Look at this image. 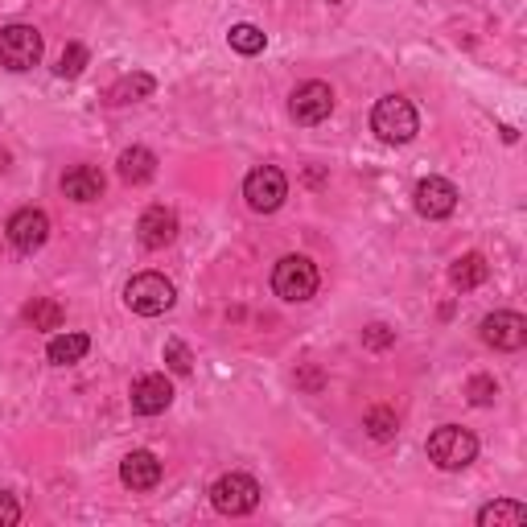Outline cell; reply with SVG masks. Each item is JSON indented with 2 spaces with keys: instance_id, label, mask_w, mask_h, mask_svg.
Instances as JSON below:
<instances>
[{
  "instance_id": "cell-3",
  "label": "cell",
  "mask_w": 527,
  "mask_h": 527,
  "mask_svg": "<svg viewBox=\"0 0 527 527\" xmlns=\"http://www.w3.org/2000/svg\"><path fill=\"white\" fill-rule=\"evenodd\" d=\"M173 301H178V289L161 272H140L124 285V305L140 318H157V313L173 309Z\"/></svg>"
},
{
  "instance_id": "cell-25",
  "label": "cell",
  "mask_w": 527,
  "mask_h": 527,
  "mask_svg": "<svg viewBox=\"0 0 527 527\" xmlns=\"http://www.w3.org/2000/svg\"><path fill=\"white\" fill-rule=\"evenodd\" d=\"M165 363H169L173 375H190V367H194L190 346H186L182 338H169V342H165Z\"/></svg>"
},
{
  "instance_id": "cell-31",
  "label": "cell",
  "mask_w": 527,
  "mask_h": 527,
  "mask_svg": "<svg viewBox=\"0 0 527 527\" xmlns=\"http://www.w3.org/2000/svg\"><path fill=\"white\" fill-rule=\"evenodd\" d=\"M330 5H334V0H330Z\"/></svg>"
},
{
  "instance_id": "cell-15",
  "label": "cell",
  "mask_w": 527,
  "mask_h": 527,
  "mask_svg": "<svg viewBox=\"0 0 527 527\" xmlns=\"http://www.w3.org/2000/svg\"><path fill=\"white\" fill-rule=\"evenodd\" d=\"M116 169H120V182H128V186H145V182L157 178V157H153V149H145V145H132V149L120 153Z\"/></svg>"
},
{
  "instance_id": "cell-10",
  "label": "cell",
  "mask_w": 527,
  "mask_h": 527,
  "mask_svg": "<svg viewBox=\"0 0 527 527\" xmlns=\"http://www.w3.org/2000/svg\"><path fill=\"white\" fill-rule=\"evenodd\" d=\"M9 243L17 252H38V248H46V239H50V219H46V210H38V206H25V210H17V215L9 219Z\"/></svg>"
},
{
  "instance_id": "cell-27",
  "label": "cell",
  "mask_w": 527,
  "mask_h": 527,
  "mask_svg": "<svg viewBox=\"0 0 527 527\" xmlns=\"http://www.w3.org/2000/svg\"><path fill=\"white\" fill-rule=\"evenodd\" d=\"M392 342H396V330H388L383 322H375V326L363 330V346H371V350H388Z\"/></svg>"
},
{
  "instance_id": "cell-12",
  "label": "cell",
  "mask_w": 527,
  "mask_h": 527,
  "mask_svg": "<svg viewBox=\"0 0 527 527\" xmlns=\"http://www.w3.org/2000/svg\"><path fill=\"white\" fill-rule=\"evenodd\" d=\"M173 235H178V215H173L169 206H149L145 215H140V223H136V239L145 243L149 252L169 248Z\"/></svg>"
},
{
  "instance_id": "cell-26",
  "label": "cell",
  "mask_w": 527,
  "mask_h": 527,
  "mask_svg": "<svg viewBox=\"0 0 527 527\" xmlns=\"http://www.w3.org/2000/svg\"><path fill=\"white\" fill-rule=\"evenodd\" d=\"M83 66H87V50L75 42V46H66V50H62V58H58V75H62V79H75V75H83Z\"/></svg>"
},
{
  "instance_id": "cell-21",
  "label": "cell",
  "mask_w": 527,
  "mask_h": 527,
  "mask_svg": "<svg viewBox=\"0 0 527 527\" xmlns=\"http://www.w3.org/2000/svg\"><path fill=\"white\" fill-rule=\"evenodd\" d=\"M227 38H231V50H235V54H248V58L260 54V50L268 46L264 29H260V25H248V21H243V25H231Z\"/></svg>"
},
{
  "instance_id": "cell-13",
  "label": "cell",
  "mask_w": 527,
  "mask_h": 527,
  "mask_svg": "<svg viewBox=\"0 0 527 527\" xmlns=\"http://www.w3.org/2000/svg\"><path fill=\"white\" fill-rule=\"evenodd\" d=\"M173 404V383L165 375H140L132 383V412L136 416H161Z\"/></svg>"
},
{
  "instance_id": "cell-28",
  "label": "cell",
  "mask_w": 527,
  "mask_h": 527,
  "mask_svg": "<svg viewBox=\"0 0 527 527\" xmlns=\"http://www.w3.org/2000/svg\"><path fill=\"white\" fill-rule=\"evenodd\" d=\"M21 519V503L13 499V495H5V490H0V527H13Z\"/></svg>"
},
{
  "instance_id": "cell-14",
  "label": "cell",
  "mask_w": 527,
  "mask_h": 527,
  "mask_svg": "<svg viewBox=\"0 0 527 527\" xmlns=\"http://www.w3.org/2000/svg\"><path fill=\"white\" fill-rule=\"evenodd\" d=\"M120 482L128 490H153L161 482V462L153 458L149 449H132L128 458L120 462Z\"/></svg>"
},
{
  "instance_id": "cell-4",
  "label": "cell",
  "mask_w": 527,
  "mask_h": 527,
  "mask_svg": "<svg viewBox=\"0 0 527 527\" xmlns=\"http://www.w3.org/2000/svg\"><path fill=\"white\" fill-rule=\"evenodd\" d=\"M272 293L280 301H309L313 293H318V268H313V260L305 256H285L276 268H272Z\"/></svg>"
},
{
  "instance_id": "cell-2",
  "label": "cell",
  "mask_w": 527,
  "mask_h": 527,
  "mask_svg": "<svg viewBox=\"0 0 527 527\" xmlns=\"http://www.w3.org/2000/svg\"><path fill=\"white\" fill-rule=\"evenodd\" d=\"M429 462L437 470H466L474 458H478V437L470 429H458V425H441L433 437H429Z\"/></svg>"
},
{
  "instance_id": "cell-5",
  "label": "cell",
  "mask_w": 527,
  "mask_h": 527,
  "mask_svg": "<svg viewBox=\"0 0 527 527\" xmlns=\"http://www.w3.org/2000/svg\"><path fill=\"white\" fill-rule=\"evenodd\" d=\"M42 62V33L33 25H5L0 29V66L5 70H33Z\"/></svg>"
},
{
  "instance_id": "cell-19",
  "label": "cell",
  "mask_w": 527,
  "mask_h": 527,
  "mask_svg": "<svg viewBox=\"0 0 527 527\" xmlns=\"http://www.w3.org/2000/svg\"><path fill=\"white\" fill-rule=\"evenodd\" d=\"M478 523H482V527H523V523H527V507L515 503V499L486 503V507L478 511Z\"/></svg>"
},
{
  "instance_id": "cell-18",
  "label": "cell",
  "mask_w": 527,
  "mask_h": 527,
  "mask_svg": "<svg viewBox=\"0 0 527 527\" xmlns=\"http://www.w3.org/2000/svg\"><path fill=\"white\" fill-rule=\"evenodd\" d=\"M87 350H91V338H87V334H58V338H50V346H46V359H50L54 367H70V363H79Z\"/></svg>"
},
{
  "instance_id": "cell-8",
  "label": "cell",
  "mask_w": 527,
  "mask_h": 527,
  "mask_svg": "<svg viewBox=\"0 0 527 527\" xmlns=\"http://www.w3.org/2000/svg\"><path fill=\"white\" fill-rule=\"evenodd\" d=\"M330 112H334V91H330V83L309 79V83H301L289 95V116L297 124H322V120H330Z\"/></svg>"
},
{
  "instance_id": "cell-20",
  "label": "cell",
  "mask_w": 527,
  "mask_h": 527,
  "mask_svg": "<svg viewBox=\"0 0 527 527\" xmlns=\"http://www.w3.org/2000/svg\"><path fill=\"white\" fill-rule=\"evenodd\" d=\"M153 91H157V79H153V75H145V70H136V75H124V79L108 91V103H116V108H120V103L149 99Z\"/></svg>"
},
{
  "instance_id": "cell-24",
  "label": "cell",
  "mask_w": 527,
  "mask_h": 527,
  "mask_svg": "<svg viewBox=\"0 0 527 527\" xmlns=\"http://www.w3.org/2000/svg\"><path fill=\"white\" fill-rule=\"evenodd\" d=\"M466 400L474 404V408H490L499 400V383L490 379V375H474L470 383H466Z\"/></svg>"
},
{
  "instance_id": "cell-6",
  "label": "cell",
  "mask_w": 527,
  "mask_h": 527,
  "mask_svg": "<svg viewBox=\"0 0 527 527\" xmlns=\"http://www.w3.org/2000/svg\"><path fill=\"white\" fill-rule=\"evenodd\" d=\"M243 198H248L256 215H272V210H280V202L289 198V178L276 165H256L248 173V182H243Z\"/></svg>"
},
{
  "instance_id": "cell-29",
  "label": "cell",
  "mask_w": 527,
  "mask_h": 527,
  "mask_svg": "<svg viewBox=\"0 0 527 527\" xmlns=\"http://www.w3.org/2000/svg\"><path fill=\"white\" fill-rule=\"evenodd\" d=\"M301 383H305V388L318 392V388H322V375H318V371H305V375H301Z\"/></svg>"
},
{
  "instance_id": "cell-16",
  "label": "cell",
  "mask_w": 527,
  "mask_h": 527,
  "mask_svg": "<svg viewBox=\"0 0 527 527\" xmlns=\"http://www.w3.org/2000/svg\"><path fill=\"white\" fill-rule=\"evenodd\" d=\"M62 194H66L70 202H95V198H103V173H99L95 165H75V169H66Z\"/></svg>"
},
{
  "instance_id": "cell-9",
  "label": "cell",
  "mask_w": 527,
  "mask_h": 527,
  "mask_svg": "<svg viewBox=\"0 0 527 527\" xmlns=\"http://www.w3.org/2000/svg\"><path fill=\"white\" fill-rule=\"evenodd\" d=\"M482 342L495 346V350H523L527 342V318L523 313H511V309H499L490 313V318H482Z\"/></svg>"
},
{
  "instance_id": "cell-23",
  "label": "cell",
  "mask_w": 527,
  "mask_h": 527,
  "mask_svg": "<svg viewBox=\"0 0 527 527\" xmlns=\"http://www.w3.org/2000/svg\"><path fill=\"white\" fill-rule=\"evenodd\" d=\"M363 429L375 437V441H388V437H396V412L392 408H367V416H363Z\"/></svg>"
},
{
  "instance_id": "cell-11",
  "label": "cell",
  "mask_w": 527,
  "mask_h": 527,
  "mask_svg": "<svg viewBox=\"0 0 527 527\" xmlns=\"http://www.w3.org/2000/svg\"><path fill=\"white\" fill-rule=\"evenodd\" d=\"M412 202H416V215L449 219L453 206H458V190H453V182H445V178H425V182H416Z\"/></svg>"
},
{
  "instance_id": "cell-30",
  "label": "cell",
  "mask_w": 527,
  "mask_h": 527,
  "mask_svg": "<svg viewBox=\"0 0 527 527\" xmlns=\"http://www.w3.org/2000/svg\"><path fill=\"white\" fill-rule=\"evenodd\" d=\"M5 169H9V153H5V149H0V173H5Z\"/></svg>"
},
{
  "instance_id": "cell-1",
  "label": "cell",
  "mask_w": 527,
  "mask_h": 527,
  "mask_svg": "<svg viewBox=\"0 0 527 527\" xmlns=\"http://www.w3.org/2000/svg\"><path fill=\"white\" fill-rule=\"evenodd\" d=\"M371 132L383 140V145H408V140L420 132V116L404 95H388L375 103L371 112Z\"/></svg>"
},
{
  "instance_id": "cell-17",
  "label": "cell",
  "mask_w": 527,
  "mask_h": 527,
  "mask_svg": "<svg viewBox=\"0 0 527 527\" xmlns=\"http://www.w3.org/2000/svg\"><path fill=\"white\" fill-rule=\"evenodd\" d=\"M486 276H490L486 256H482V252H466V256L453 260V268H449V285H453V289H462V293H470V289L486 285Z\"/></svg>"
},
{
  "instance_id": "cell-22",
  "label": "cell",
  "mask_w": 527,
  "mask_h": 527,
  "mask_svg": "<svg viewBox=\"0 0 527 527\" xmlns=\"http://www.w3.org/2000/svg\"><path fill=\"white\" fill-rule=\"evenodd\" d=\"M25 322L33 326V330H58L62 326V305L58 301H29L25 305Z\"/></svg>"
},
{
  "instance_id": "cell-7",
  "label": "cell",
  "mask_w": 527,
  "mask_h": 527,
  "mask_svg": "<svg viewBox=\"0 0 527 527\" xmlns=\"http://www.w3.org/2000/svg\"><path fill=\"white\" fill-rule=\"evenodd\" d=\"M210 503L219 515H248L260 503V482L252 474H223L210 486Z\"/></svg>"
}]
</instances>
